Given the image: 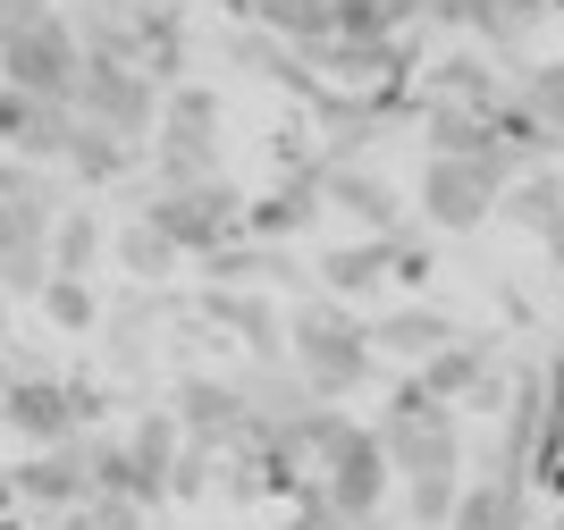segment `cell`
Here are the masks:
<instances>
[{"instance_id": "cell-16", "label": "cell", "mask_w": 564, "mask_h": 530, "mask_svg": "<svg viewBox=\"0 0 564 530\" xmlns=\"http://www.w3.org/2000/svg\"><path fill=\"white\" fill-rule=\"evenodd\" d=\"M329 203L346 210L354 228H371V236H404L397 228V194L379 177H362V169H329Z\"/></svg>"}, {"instance_id": "cell-1", "label": "cell", "mask_w": 564, "mask_h": 530, "mask_svg": "<svg viewBox=\"0 0 564 530\" xmlns=\"http://www.w3.org/2000/svg\"><path fill=\"white\" fill-rule=\"evenodd\" d=\"M531 161L522 143H497V152H430L422 161V219L447 236H471L506 210V185Z\"/></svg>"}, {"instance_id": "cell-25", "label": "cell", "mask_w": 564, "mask_h": 530, "mask_svg": "<svg viewBox=\"0 0 564 530\" xmlns=\"http://www.w3.org/2000/svg\"><path fill=\"white\" fill-rule=\"evenodd\" d=\"M101 253V228H94V210H68L59 219V278H85Z\"/></svg>"}, {"instance_id": "cell-26", "label": "cell", "mask_w": 564, "mask_h": 530, "mask_svg": "<svg viewBox=\"0 0 564 530\" xmlns=\"http://www.w3.org/2000/svg\"><path fill=\"white\" fill-rule=\"evenodd\" d=\"M51 9H59V0H0V43H9V34H25L34 18H51Z\"/></svg>"}, {"instance_id": "cell-19", "label": "cell", "mask_w": 564, "mask_h": 530, "mask_svg": "<svg viewBox=\"0 0 564 530\" xmlns=\"http://www.w3.org/2000/svg\"><path fill=\"white\" fill-rule=\"evenodd\" d=\"M506 210H514V219L540 236V245H556V261H564V185H556V177H522V185H506Z\"/></svg>"}, {"instance_id": "cell-14", "label": "cell", "mask_w": 564, "mask_h": 530, "mask_svg": "<svg viewBox=\"0 0 564 530\" xmlns=\"http://www.w3.org/2000/svg\"><path fill=\"white\" fill-rule=\"evenodd\" d=\"M489 379H497V363H489V337H455V346H438V354L422 363V388H430V396H447V404H455V396L471 404V396L489 388Z\"/></svg>"}, {"instance_id": "cell-2", "label": "cell", "mask_w": 564, "mask_h": 530, "mask_svg": "<svg viewBox=\"0 0 564 530\" xmlns=\"http://www.w3.org/2000/svg\"><path fill=\"white\" fill-rule=\"evenodd\" d=\"M152 161V185H203L219 177V93L212 85H169L161 127L143 143Z\"/></svg>"}, {"instance_id": "cell-12", "label": "cell", "mask_w": 564, "mask_h": 530, "mask_svg": "<svg viewBox=\"0 0 564 530\" xmlns=\"http://www.w3.org/2000/svg\"><path fill=\"white\" fill-rule=\"evenodd\" d=\"M94 60H143V0H68Z\"/></svg>"}, {"instance_id": "cell-23", "label": "cell", "mask_w": 564, "mask_h": 530, "mask_svg": "<svg viewBox=\"0 0 564 530\" xmlns=\"http://www.w3.org/2000/svg\"><path fill=\"white\" fill-rule=\"evenodd\" d=\"M522 101H531V118H540V136L547 143H556V152H564V60H556V68H522Z\"/></svg>"}, {"instance_id": "cell-18", "label": "cell", "mask_w": 564, "mask_h": 530, "mask_svg": "<svg viewBox=\"0 0 564 530\" xmlns=\"http://www.w3.org/2000/svg\"><path fill=\"white\" fill-rule=\"evenodd\" d=\"M404 261V236H371V245H346V253H329V295H362V286H379V278Z\"/></svg>"}, {"instance_id": "cell-7", "label": "cell", "mask_w": 564, "mask_h": 530, "mask_svg": "<svg viewBox=\"0 0 564 530\" xmlns=\"http://www.w3.org/2000/svg\"><path fill=\"white\" fill-rule=\"evenodd\" d=\"M0 421H9L25 446H68V439H85V430H94V413H85V388H76V379H59V370L0 379Z\"/></svg>"}, {"instance_id": "cell-3", "label": "cell", "mask_w": 564, "mask_h": 530, "mask_svg": "<svg viewBox=\"0 0 564 530\" xmlns=\"http://www.w3.org/2000/svg\"><path fill=\"white\" fill-rule=\"evenodd\" d=\"M371 346H379V337H371V328H354L337 303H304V312L286 321V363L304 370V379L329 396V404L371 379Z\"/></svg>"}, {"instance_id": "cell-11", "label": "cell", "mask_w": 564, "mask_h": 530, "mask_svg": "<svg viewBox=\"0 0 564 530\" xmlns=\"http://www.w3.org/2000/svg\"><path fill=\"white\" fill-rule=\"evenodd\" d=\"M127 455H135L143 506H161L169 480H177V455H186V421H177V404H169V413H135V430H127Z\"/></svg>"}, {"instance_id": "cell-22", "label": "cell", "mask_w": 564, "mask_h": 530, "mask_svg": "<svg viewBox=\"0 0 564 530\" xmlns=\"http://www.w3.org/2000/svg\"><path fill=\"white\" fill-rule=\"evenodd\" d=\"M212 321H228L245 346H253V363H270V354L286 346L279 337V321H270V303H253V295H212Z\"/></svg>"}, {"instance_id": "cell-24", "label": "cell", "mask_w": 564, "mask_h": 530, "mask_svg": "<svg viewBox=\"0 0 564 530\" xmlns=\"http://www.w3.org/2000/svg\"><path fill=\"white\" fill-rule=\"evenodd\" d=\"M43 312L68 328V337H85V328L101 321V303H94V286H85V278H51V286H43Z\"/></svg>"}, {"instance_id": "cell-9", "label": "cell", "mask_w": 564, "mask_h": 530, "mask_svg": "<svg viewBox=\"0 0 564 530\" xmlns=\"http://www.w3.org/2000/svg\"><path fill=\"white\" fill-rule=\"evenodd\" d=\"M9 480H18V506H85L94 497V430L68 446H34Z\"/></svg>"}, {"instance_id": "cell-8", "label": "cell", "mask_w": 564, "mask_h": 530, "mask_svg": "<svg viewBox=\"0 0 564 530\" xmlns=\"http://www.w3.org/2000/svg\"><path fill=\"white\" fill-rule=\"evenodd\" d=\"M76 127H85V110H76V101H51V93L0 85V152H9V161H68Z\"/></svg>"}, {"instance_id": "cell-27", "label": "cell", "mask_w": 564, "mask_h": 530, "mask_svg": "<svg viewBox=\"0 0 564 530\" xmlns=\"http://www.w3.org/2000/svg\"><path fill=\"white\" fill-rule=\"evenodd\" d=\"M9 303H18V295H9V286H0V346H9Z\"/></svg>"}, {"instance_id": "cell-21", "label": "cell", "mask_w": 564, "mask_h": 530, "mask_svg": "<svg viewBox=\"0 0 564 530\" xmlns=\"http://www.w3.org/2000/svg\"><path fill=\"white\" fill-rule=\"evenodd\" d=\"M371 337H379V346H397V354H422V363H430V354H438V346H455L464 328H455V321H438V312H388V321H379Z\"/></svg>"}, {"instance_id": "cell-13", "label": "cell", "mask_w": 564, "mask_h": 530, "mask_svg": "<svg viewBox=\"0 0 564 530\" xmlns=\"http://www.w3.org/2000/svg\"><path fill=\"white\" fill-rule=\"evenodd\" d=\"M321 203H329V169H295L279 194H261V203L245 210V228L253 236H295V228L321 219Z\"/></svg>"}, {"instance_id": "cell-17", "label": "cell", "mask_w": 564, "mask_h": 530, "mask_svg": "<svg viewBox=\"0 0 564 530\" xmlns=\"http://www.w3.org/2000/svg\"><path fill=\"white\" fill-rule=\"evenodd\" d=\"M135 161H143V143L110 136V127H94V118H85V127H76V143H68V169H76L85 185H118Z\"/></svg>"}, {"instance_id": "cell-15", "label": "cell", "mask_w": 564, "mask_h": 530, "mask_svg": "<svg viewBox=\"0 0 564 530\" xmlns=\"http://www.w3.org/2000/svg\"><path fill=\"white\" fill-rule=\"evenodd\" d=\"M279 43H295V51H321L337 34V0H245Z\"/></svg>"}, {"instance_id": "cell-20", "label": "cell", "mask_w": 564, "mask_h": 530, "mask_svg": "<svg viewBox=\"0 0 564 530\" xmlns=\"http://www.w3.org/2000/svg\"><path fill=\"white\" fill-rule=\"evenodd\" d=\"M118 261H127V278H143V286H152V278H169L177 270V236L161 228V219H127V228H118Z\"/></svg>"}, {"instance_id": "cell-10", "label": "cell", "mask_w": 564, "mask_h": 530, "mask_svg": "<svg viewBox=\"0 0 564 530\" xmlns=\"http://www.w3.org/2000/svg\"><path fill=\"white\" fill-rule=\"evenodd\" d=\"M177 421H186V439L194 446H228V439H245L253 430V404H245V379H186L177 388Z\"/></svg>"}, {"instance_id": "cell-28", "label": "cell", "mask_w": 564, "mask_h": 530, "mask_svg": "<svg viewBox=\"0 0 564 530\" xmlns=\"http://www.w3.org/2000/svg\"><path fill=\"white\" fill-rule=\"evenodd\" d=\"M9 506H18V480H0V513H9Z\"/></svg>"}, {"instance_id": "cell-4", "label": "cell", "mask_w": 564, "mask_h": 530, "mask_svg": "<svg viewBox=\"0 0 564 530\" xmlns=\"http://www.w3.org/2000/svg\"><path fill=\"white\" fill-rule=\"evenodd\" d=\"M245 194H236L228 177H203V185H152V203H143V219H161L169 236H177V253H228L236 236H253L245 228Z\"/></svg>"}, {"instance_id": "cell-5", "label": "cell", "mask_w": 564, "mask_h": 530, "mask_svg": "<svg viewBox=\"0 0 564 530\" xmlns=\"http://www.w3.org/2000/svg\"><path fill=\"white\" fill-rule=\"evenodd\" d=\"M85 34H76L68 9H51V18H34L25 34H9L0 43V85L18 93H51V101H76V85H85Z\"/></svg>"}, {"instance_id": "cell-6", "label": "cell", "mask_w": 564, "mask_h": 530, "mask_svg": "<svg viewBox=\"0 0 564 530\" xmlns=\"http://www.w3.org/2000/svg\"><path fill=\"white\" fill-rule=\"evenodd\" d=\"M161 101H169V85L143 68V60H85L76 110L94 118V127H110V136H127V143H152V127H161Z\"/></svg>"}]
</instances>
